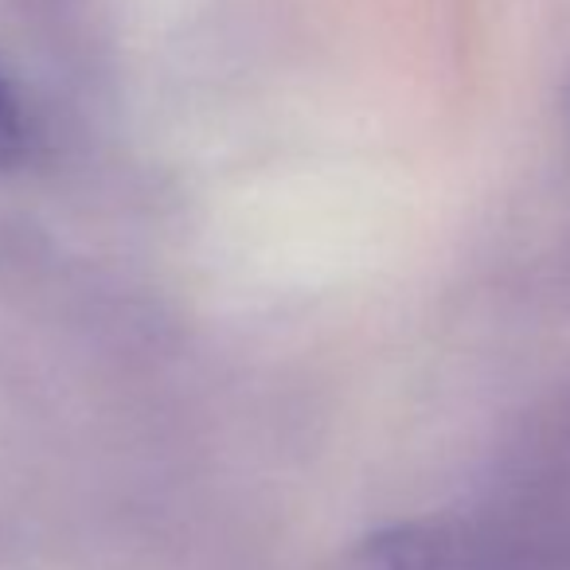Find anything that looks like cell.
Listing matches in <instances>:
<instances>
[{
	"instance_id": "7a4b0ae2",
	"label": "cell",
	"mask_w": 570,
	"mask_h": 570,
	"mask_svg": "<svg viewBox=\"0 0 570 570\" xmlns=\"http://www.w3.org/2000/svg\"><path fill=\"white\" fill-rule=\"evenodd\" d=\"M28 145H32V129L20 110L17 95L4 79H0V168H12L28 157Z\"/></svg>"
},
{
	"instance_id": "277c9868",
	"label": "cell",
	"mask_w": 570,
	"mask_h": 570,
	"mask_svg": "<svg viewBox=\"0 0 570 570\" xmlns=\"http://www.w3.org/2000/svg\"><path fill=\"white\" fill-rule=\"evenodd\" d=\"M567 126H570V98H567Z\"/></svg>"
},
{
	"instance_id": "6da1fadb",
	"label": "cell",
	"mask_w": 570,
	"mask_h": 570,
	"mask_svg": "<svg viewBox=\"0 0 570 570\" xmlns=\"http://www.w3.org/2000/svg\"><path fill=\"white\" fill-rule=\"evenodd\" d=\"M461 543L450 528L438 523H395L360 539L348 554V570H458Z\"/></svg>"
},
{
	"instance_id": "3957f363",
	"label": "cell",
	"mask_w": 570,
	"mask_h": 570,
	"mask_svg": "<svg viewBox=\"0 0 570 570\" xmlns=\"http://www.w3.org/2000/svg\"><path fill=\"white\" fill-rule=\"evenodd\" d=\"M559 453H562V461L570 465V411H567V419H562V430H559Z\"/></svg>"
}]
</instances>
